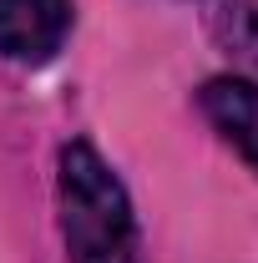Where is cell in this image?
Listing matches in <instances>:
<instances>
[{
    "instance_id": "1",
    "label": "cell",
    "mask_w": 258,
    "mask_h": 263,
    "mask_svg": "<svg viewBox=\"0 0 258 263\" xmlns=\"http://www.w3.org/2000/svg\"><path fill=\"white\" fill-rule=\"evenodd\" d=\"M56 197H61V238L71 263H142L127 187L97 157L91 142L61 147Z\"/></svg>"
},
{
    "instance_id": "2",
    "label": "cell",
    "mask_w": 258,
    "mask_h": 263,
    "mask_svg": "<svg viewBox=\"0 0 258 263\" xmlns=\"http://www.w3.org/2000/svg\"><path fill=\"white\" fill-rule=\"evenodd\" d=\"M71 31V0H0V56L41 66Z\"/></svg>"
},
{
    "instance_id": "3",
    "label": "cell",
    "mask_w": 258,
    "mask_h": 263,
    "mask_svg": "<svg viewBox=\"0 0 258 263\" xmlns=\"http://www.w3.org/2000/svg\"><path fill=\"white\" fill-rule=\"evenodd\" d=\"M197 101H202L208 122L223 132L258 172V86L243 81V76H213V81L197 91Z\"/></svg>"
},
{
    "instance_id": "4",
    "label": "cell",
    "mask_w": 258,
    "mask_h": 263,
    "mask_svg": "<svg viewBox=\"0 0 258 263\" xmlns=\"http://www.w3.org/2000/svg\"><path fill=\"white\" fill-rule=\"evenodd\" d=\"M208 26L228 56L258 76V0H208Z\"/></svg>"
}]
</instances>
